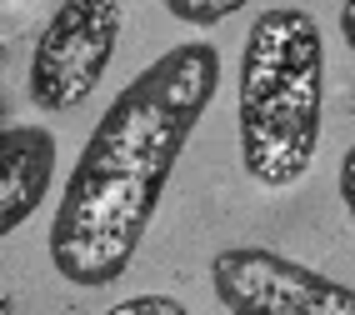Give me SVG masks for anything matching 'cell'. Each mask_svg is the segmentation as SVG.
Listing matches in <instances>:
<instances>
[{
    "mask_svg": "<svg viewBox=\"0 0 355 315\" xmlns=\"http://www.w3.org/2000/svg\"><path fill=\"white\" fill-rule=\"evenodd\" d=\"M250 6V0H165V10H171L180 26H220V20H230V15H241Z\"/></svg>",
    "mask_w": 355,
    "mask_h": 315,
    "instance_id": "cell-6",
    "label": "cell"
},
{
    "mask_svg": "<svg viewBox=\"0 0 355 315\" xmlns=\"http://www.w3.org/2000/svg\"><path fill=\"white\" fill-rule=\"evenodd\" d=\"M105 315H191L175 296H130L121 305H110Z\"/></svg>",
    "mask_w": 355,
    "mask_h": 315,
    "instance_id": "cell-7",
    "label": "cell"
},
{
    "mask_svg": "<svg viewBox=\"0 0 355 315\" xmlns=\"http://www.w3.org/2000/svg\"><path fill=\"white\" fill-rule=\"evenodd\" d=\"M340 35H345L350 51H355V0H345V6H340Z\"/></svg>",
    "mask_w": 355,
    "mask_h": 315,
    "instance_id": "cell-9",
    "label": "cell"
},
{
    "mask_svg": "<svg viewBox=\"0 0 355 315\" xmlns=\"http://www.w3.org/2000/svg\"><path fill=\"white\" fill-rule=\"evenodd\" d=\"M340 201H345V210H350V221H355V145L340 155Z\"/></svg>",
    "mask_w": 355,
    "mask_h": 315,
    "instance_id": "cell-8",
    "label": "cell"
},
{
    "mask_svg": "<svg viewBox=\"0 0 355 315\" xmlns=\"http://www.w3.org/2000/svg\"><path fill=\"white\" fill-rule=\"evenodd\" d=\"M235 120L241 165L260 190H291L311 176L325 120V40L305 10H260L245 31Z\"/></svg>",
    "mask_w": 355,
    "mask_h": 315,
    "instance_id": "cell-2",
    "label": "cell"
},
{
    "mask_svg": "<svg viewBox=\"0 0 355 315\" xmlns=\"http://www.w3.org/2000/svg\"><path fill=\"white\" fill-rule=\"evenodd\" d=\"M55 185V135L45 126H15L0 135V240L20 230Z\"/></svg>",
    "mask_w": 355,
    "mask_h": 315,
    "instance_id": "cell-5",
    "label": "cell"
},
{
    "mask_svg": "<svg viewBox=\"0 0 355 315\" xmlns=\"http://www.w3.org/2000/svg\"><path fill=\"white\" fill-rule=\"evenodd\" d=\"M216 85L220 51L210 40H185L110 101L60 185L51 221V265L60 280L101 290L130 271Z\"/></svg>",
    "mask_w": 355,
    "mask_h": 315,
    "instance_id": "cell-1",
    "label": "cell"
},
{
    "mask_svg": "<svg viewBox=\"0 0 355 315\" xmlns=\"http://www.w3.org/2000/svg\"><path fill=\"white\" fill-rule=\"evenodd\" d=\"M121 0H60L35 40L26 95L35 110H80L121 45Z\"/></svg>",
    "mask_w": 355,
    "mask_h": 315,
    "instance_id": "cell-3",
    "label": "cell"
},
{
    "mask_svg": "<svg viewBox=\"0 0 355 315\" xmlns=\"http://www.w3.org/2000/svg\"><path fill=\"white\" fill-rule=\"evenodd\" d=\"M210 290L230 315H355V290L266 246H230L210 260Z\"/></svg>",
    "mask_w": 355,
    "mask_h": 315,
    "instance_id": "cell-4",
    "label": "cell"
}]
</instances>
